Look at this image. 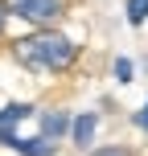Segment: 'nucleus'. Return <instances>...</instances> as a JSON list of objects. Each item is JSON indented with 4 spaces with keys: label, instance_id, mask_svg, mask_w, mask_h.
Wrapping results in <instances>:
<instances>
[{
    "label": "nucleus",
    "instance_id": "1",
    "mask_svg": "<svg viewBox=\"0 0 148 156\" xmlns=\"http://www.w3.org/2000/svg\"><path fill=\"white\" fill-rule=\"evenodd\" d=\"M13 54H16V62L25 66V70H33V74H62V70H70L74 66V58H78V45L70 37H62V33H33V37H21L13 45Z\"/></svg>",
    "mask_w": 148,
    "mask_h": 156
},
{
    "label": "nucleus",
    "instance_id": "2",
    "mask_svg": "<svg viewBox=\"0 0 148 156\" xmlns=\"http://www.w3.org/2000/svg\"><path fill=\"white\" fill-rule=\"evenodd\" d=\"M8 16H21V21H33V25H49L62 16V0H4Z\"/></svg>",
    "mask_w": 148,
    "mask_h": 156
},
{
    "label": "nucleus",
    "instance_id": "3",
    "mask_svg": "<svg viewBox=\"0 0 148 156\" xmlns=\"http://www.w3.org/2000/svg\"><path fill=\"white\" fill-rule=\"evenodd\" d=\"M95 127H99V115H95V111H82V115H78L74 123H70V140L78 144V148H91Z\"/></svg>",
    "mask_w": 148,
    "mask_h": 156
},
{
    "label": "nucleus",
    "instance_id": "4",
    "mask_svg": "<svg viewBox=\"0 0 148 156\" xmlns=\"http://www.w3.org/2000/svg\"><path fill=\"white\" fill-rule=\"evenodd\" d=\"M70 132V115L66 111H41V136L45 140H62Z\"/></svg>",
    "mask_w": 148,
    "mask_h": 156
},
{
    "label": "nucleus",
    "instance_id": "5",
    "mask_svg": "<svg viewBox=\"0 0 148 156\" xmlns=\"http://www.w3.org/2000/svg\"><path fill=\"white\" fill-rule=\"evenodd\" d=\"M13 152H21V156H54V140H45V136L21 140V136H16V148Z\"/></svg>",
    "mask_w": 148,
    "mask_h": 156
},
{
    "label": "nucleus",
    "instance_id": "6",
    "mask_svg": "<svg viewBox=\"0 0 148 156\" xmlns=\"http://www.w3.org/2000/svg\"><path fill=\"white\" fill-rule=\"evenodd\" d=\"M29 115H33L29 103H8V107L0 111V127H13V123H21V119H29Z\"/></svg>",
    "mask_w": 148,
    "mask_h": 156
},
{
    "label": "nucleus",
    "instance_id": "7",
    "mask_svg": "<svg viewBox=\"0 0 148 156\" xmlns=\"http://www.w3.org/2000/svg\"><path fill=\"white\" fill-rule=\"evenodd\" d=\"M128 21H132V25H144L148 21V0H128Z\"/></svg>",
    "mask_w": 148,
    "mask_h": 156
},
{
    "label": "nucleus",
    "instance_id": "8",
    "mask_svg": "<svg viewBox=\"0 0 148 156\" xmlns=\"http://www.w3.org/2000/svg\"><path fill=\"white\" fill-rule=\"evenodd\" d=\"M115 82H132V62L128 58H115Z\"/></svg>",
    "mask_w": 148,
    "mask_h": 156
},
{
    "label": "nucleus",
    "instance_id": "9",
    "mask_svg": "<svg viewBox=\"0 0 148 156\" xmlns=\"http://www.w3.org/2000/svg\"><path fill=\"white\" fill-rule=\"evenodd\" d=\"M91 156H132V152H128L124 144H111V148H95Z\"/></svg>",
    "mask_w": 148,
    "mask_h": 156
},
{
    "label": "nucleus",
    "instance_id": "10",
    "mask_svg": "<svg viewBox=\"0 0 148 156\" xmlns=\"http://www.w3.org/2000/svg\"><path fill=\"white\" fill-rule=\"evenodd\" d=\"M136 123H140L144 132H148V103H144V107H140V115H136Z\"/></svg>",
    "mask_w": 148,
    "mask_h": 156
},
{
    "label": "nucleus",
    "instance_id": "11",
    "mask_svg": "<svg viewBox=\"0 0 148 156\" xmlns=\"http://www.w3.org/2000/svg\"><path fill=\"white\" fill-rule=\"evenodd\" d=\"M4 16H8V8H4V4H0V33H4Z\"/></svg>",
    "mask_w": 148,
    "mask_h": 156
}]
</instances>
